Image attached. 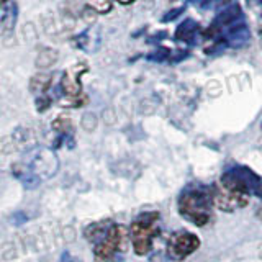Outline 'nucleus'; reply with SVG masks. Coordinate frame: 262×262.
Returning <instances> with one entry per match:
<instances>
[{"instance_id": "f257e3e1", "label": "nucleus", "mask_w": 262, "mask_h": 262, "mask_svg": "<svg viewBox=\"0 0 262 262\" xmlns=\"http://www.w3.org/2000/svg\"><path fill=\"white\" fill-rule=\"evenodd\" d=\"M215 188L205 185H190L180 193L177 208L180 216L195 226H205L211 221Z\"/></svg>"}, {"instance_id": "f03ea898", "label": "nucleus", "mask_w": 262, "mask_h": 262, "mask_svg": "<svg viewBox=\"0 0 262 262\" xmlns=\"http://www.w3.org/2000/svg\"><path fill=\"white\" fill-rule=\"evenodd\" d=\"M126 229L115 225L108 220L92 223L85 228V237L94 244V252L100 260H112L117 254L125 249Z\"/></svg>"}, {"instance_id": "7ed1b4c3", "label": "nucleus", "mask_w": 262, "mask_h": 262, "mask_svg": "<svg viewBox=\"0 0 262 262\" xmlns=\"http://www.w3.org/2000/svg\"><path fill=\"white\" fill-rule=\"evenodd\" d=\"M161 216L158 211H144L133 220L129 228L131 243L138 256H146L152 248L154 237L159 234Z\"/></svg>"}, {"instance_id": "20e7f679", "label": "nucleus", "mask_w": 262, "mask_h": 262, "mask_svg": "<svg viewBox=\"0 0 262 262\" xmlns=\"http://www.w3.org/2000/svg\"><path fill=\"white\" fill-rule=\"evenodd\" d=\"M221 187L241 195H256L262 199V179L252 169L234 164L221 176Z\"/></svg>"}, {"instance_id": "39448f33", "label": "nucleus", "mask_w": 262, "mask_h": 262, "mask_svg": "<svg viewBox=\"0 0 262 262\" xmlns=\"http://www.w3.org/2000/svg\"><path fill=\"white\" fill-rule=\"evenodd\" d=\"M200 248V239L190 231H177L167 239V256L172 260H182Z\"/></svg>"}, {"instance_id": "423d86ee", "label": "nucleus", "mask_w": 262, "mask_h": 262, "mask_svg": "<svg viewBox=\"0 0 262 262\" xmlns=\"http://www.w3.org/2000/svg\"><path fill=\"white\" fill-rule=\"evenodd\" d=\"M213 202H215V205L221 211H236L239 208H244L246 205H248V196L231 192V190H226V188L221 187V188H215Z\"/></svg>"}, {"instance_id": "0eeeda50", "label": "nucleus", "mask_w": 262, "mask_h": 262, "mask_svg": "<svg viewBox=\"0 0 262 262\" xmlns=\"http://www.w3.org/2000/svg\"><path fill=\"white\" fill-rule=\"evenodd\" d=\"M251 38V31L248 28V25H246L244 21H237L234 25H231V27H228L225 30V45L231 46V48H239L243 45H246Z\"/></svg>"}, {"instance_id": "6e6552de", "label": "nucleus", "mask_w": 262, "mask_h": 262, "mask_svg": "<svg viewBox=\"0 0 262 262\" xmlns=\"http://www.w3.org/2000/svg\"><path fill=\"white\" fill-rule=\"evenodd\" d=\"M243 18V8L241 5L237 4H233V5H228L225 10H221L216 18H215V27L213 28H221V27H231V25L237 23Z\"/></svg>"}, {"instance_id": "1a4fd4ad", "label": "nucleus", "mask_w": 262, "mask_h": 262, "mask_svg": "<svg viewBox=\"0 0 262 262\" xmlns=\"http://www.w3.org/2000/svg\"><path fill=\"white\" fill-rule=\"evenodd\" d=\"M13 174L27 188H36V185L41 182V177L30 166H25V164H16L13 167Z\"/></svg>"}, {"instance_id": "9d476101", "label": "nucleus", "mask_w": 262, "mask_h": 262, "mask_svg": "<svg viewBox=\"0 0 262 262\" xmlns=\"http://www.w3.org/2000/svg\"><path fill=\"white\" fill-rule=\"evenodd\" d=\"M200 31V25L192 18H187L179 25L176 30V39L184 41V43H193Z\"/></svg>"}, {"instance_id": "9b49d317", "label": "nucleus", "mask_w": 262, "mask_h": 262, "mask_svg": "<svg viewBox=\"0 0 262 262\" xmlns=\"http://www.w3.org/2000/svg\"><path fill=\"white\" fill-rule=\"evenodd\" d=\"M61 89L68 97H79L80 92H82V85L79 82L77 74L72 72V71L64 72L62 80H61Z\"/></svg>"}, {"instance_id": "f8f14e48", "label": "nucleus", "mask_w": 262, "mask_h": 262, "mask_svg": "<svg viewBox=\"0 0 262 262\" xmlns=\"http://www.w3.org/2000/svg\"><path fill=\"white\" fill-rule=\"evenodd\" d=\"M51 85V76L49 74H36L35 77H31L30 90L33 94H45Z\"/></svg>"}, {"instance_id": "ddd939ff", "label": "nucleus", "mask_w": 262, "mask_h": 262, "mask_svg": "<svg viewBox=\"0 0 262 262\" xmlns=\"http://www.w3.org/2000/svg\"><path fill=\"white\" fill-rule=\"evenodd\" d=\"M87 5L98 15H105L112 10V0H87Z\"/></svg>"}, {"instance_id": "4468645a", "label": "nucleus", "mask_w": 262, "mask_h": 262, "mask_svg": "<svg viewBox=\"0 0 262 262\" xmlns=\"http://www.w3.org/2000/svg\"><path fill=\"white\" fill-rule=\"evenodd\" d=\"M56 59H57L56 51H51V49H45L43 53H39L38 66H39V68H49V66H51Z\"/></svg>"}, {"instance_id": "2eb2a0df", "label": "nucleus", "mask_w": 262, "mask_h": 262, "mask_svg": "<svg viewBox=\"0 0 262 262\" xmlns=\"http://www.w3.org/2000/svg\"><path fill=\"white\" fill-rule=\"evenodd\" d=\"M184 12V7H179V8H174V10H169L166 15H162V21L164 23H169V21H172V20H176V18H179L180 16V13Z\"/></svg>"}, {"instance_id": "dca6fc26", "label": "nucleus", "mask_w": 262, "mask_h": 262, "mask_svg": "<svg viewBox=\"0 0 262 262\" xmlns=\"http://www.w3.org/2000/svg\"><path fill=\"white\" fill-rule=\"evenodd\" d=\"M167 56H169V49L162 48V49H159V51H156V54H151L149 59H152V61H164Z\"/></svg>"}, {"instance_id": "f3484780", "label": "nucleus", "mask_w": 262, "mask_h": 262, "mask_svg": "<svg viewBox=\"0 0 262 262\" xmlns=\"http://www.w3.org/2000/svg\"><path fill=\"white\" fill-rule=\"evenodd\" d=\"M61 262H80V260H77L76 257H72L71 254H69L68 251H66V252L62 254V256H61Z\"/></svg>"}, {"instance_id": "a211bd4d", "label": "nucleus", "mask_w": 262, "mask_h": 262, "mask_svg": "<svg viewBox=\"0 0 262 262\" xmlns=\"http://www.w3.org/2000/svg\"><path fill=\"white\" fill-rule=\"evenodd\" d=\"M117 2H120V4H123V5H128V4H131V2H135V0H117Z\"/></svg>"}, {"instance_id": "6ab92c4d", "label": "nucleus", "mask_w": 262, "mask_h": 262, "mask_svg": "<svg viewBox=\"0 0 262 262\" xmlns=\"http://www.w3.org/2000/svg\"><path fill=\"white\" fill-rule=\"evenodd\" d=\"M190 2H193V4H203V2H207V0H190Z\"/></svg>"}, {"instance_id": "aec40b11", "label": "nucleus", "mask_w": 262, "mask_h": 262, "mask_svg": "<svg viewBox=\"0 0 262 262\" xmlns=\"http://www.w3.org/2000/svg\"><path fill=\"white\" fill-rule=\"evenodd\" d=\"M257 216H259V220L262 221V208H259V210H257Z\"/></svg>"}, {"instance_id": "412c9836", "label": "nucleus", "mask_w": 262, "mask_h": 262, "mask_svg": "<svg viewBox=\"0 0 262 262\" xmlns=\"http://www.w3.org/2000/svg\"><path fill=\"white\" fill-rule=\"evenodd\" d=\"M257 2H259V4H260V5H262V0H257Z\"/></svg>"}, {"instance_id": "4be33fe9", "label": "nucleus", "mask_w": 262, "mask_h": 262, "mask_svg": "<svg viewBox=\"0 0 262 262\" xmlns=\"http://www.w3.org/2000/svg\"><path fill=\"white\" fill-rule=\"evenodd\" d=\"M170 2H174V0H170Z\"/></svg>"}]
</instances>
